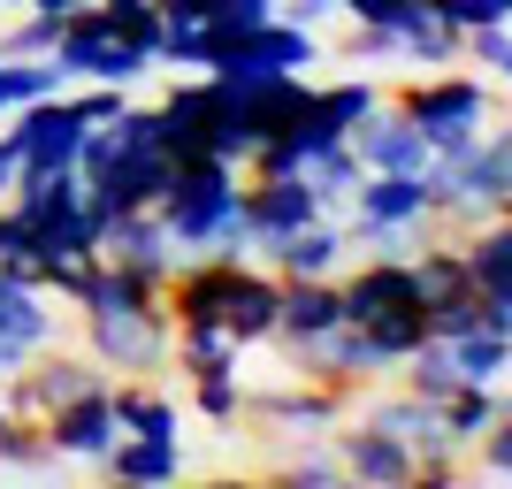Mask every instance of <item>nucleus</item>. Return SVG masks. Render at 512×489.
<instances>
[{
  "mask_svg": "<svg viewBox=\"0 0 512 489\" xmlns=\"http://www.w3.org/2000/svg\"><path fill=\"white\" fill-rule=\"evenodd\" d=\"M344 146L360 153V169H390V176H428V169H436L428 138H421V130H413L390 100H383V107H367L360 123L344 130Z\"/></svg>",
  "mask_w": 512,
  "mask_h": 489,
  "instance_id": "nucleus-10",
  "label": "nucleus"
},
{
  "mask_svg": "<svg viewBox=\"0 0 512 489\" xmlns=\"http://www.w3.org/2000/svg\"><path fill=\"white\" fill-rule=\"evenodd\" d=\"M0 8H23V0H0Z\"/></svg>",
  "mask_w": 512,
  "mask_h": 489,
  "instance_id": "nucleus-41",
  "label": "nucleus"
},
{
  "mask_svg": "<svg viewBox=\"0 0 512 489\" xmlns=\"http://www.w3.org/2000/svg\"><path fill=\"white\" fill-rule=\"evenodd\" d=\"M352 413V398L344 390H329V383H283V390H245V421H268V428H283L291 444L299 436H329V428Z\"/></svg>",
  "mask_w": 512,
  "mask_h": 489,
  "instance_id": "nucleus-9",
  "label": "nucleus"
},
{
  "mask_svg": "<svg viewBox=\"0 0 512 489\" xmlns=\"http://www.w3.org/2000/svg\"><path fill=\"white\" fill-rule=\"evenodd\" d=\"M0 138L16 146V169H77L85 123H77L69 92H54V100H31V107H16V115L0 123Z\"/></svg>",
  "mask_w": 512,
  "mask_h": 489,
  "instance_id": "nucleus-8",
  "label": "nucleus"
},
{
  "mask_svg": "<svg viewBox=\"0 0 512 489\" xmlns=\"http://www.w3.org/2000/svg\"><path fill=\"white\" fill-rule=\"evenodd\" d=\"M107 489H176L184 482V436H115L100 451Z\"/></svg>",
  "mask_w": 512,
  "mask_h": 489,
  "instance_id": "nucleus-17",
  "label": "nucleus"
},
{
  "mask_svg": "<svg viewBox=\"0 0 512 489\" xmlns=\"http://www.w3.org/2000/svg\"><path fill=\"white\" fill-rule=\"evenodd\" d=\"M214 107H222V77H184V85H169L161 107H153V146L169 153V161H192V153L207 146Z\"/></svg>",
  "mask_w": 512,
  "mask_h": 489,
  "instance_id": "nucleus-13",
  "label": "nucleus"
},
{
  "mask_svg": "<svg viewBox=\"0 0 512 489\" xmlns=\"http://www.w3.org/2000/svg\"><path fill=\"white\" fill-rule=\"evenodd\" d=\"M192 383V413L207 428H222V436H237V421H245V383H237V367H214V375H184Z\"/></svg>",
  "mask_w": 512,
  "mask_h": 489,
  "instance_id": "nucleus-26",
  "label": "nucleus"
},
{
  "mask_svg": "<svg viewBox=\"0 0 512 489\" xmlns=\"http://www.w3.org/2000/svg\"><path fill=\"white\" fill-rule=\"evenodd\" d=\"M39 436H46V459H92V467H100V451L115 444V405H107V383L85 390V398H69V405H54V413L39 421Z\"/></svg>",
  "mask_w": 512,
  "mask_h": 489,
  "instance_id": "nucleus-15",
  "label": "nucleus"
},
{
  "mask_svg": "<svg viewBox=\"0 0 512 489\" xmlns=\"http://www.w3.org/2000/svg\"><path fill=\"white\" fill-rule=\"evenodd\" d=\"M276 298H283V276H268V268H253V260H237L230 298H222V329H230L245 352L268 344V337H276Z\"/></svg>",
  "mask_w": 512,
  "mask_h": 489,
  "instance_id": "nucleus-20",
  "label": "nucleus"
},
{
  "mask_svg": "<svg viewBox=\"0 0 512 489\" xmlns=\"http://www.w3.org/2000/svg\"><path fill=\"white\" fill-rule=\"evenodd\" d=\"M268 489H360L352 474L337 467V451L321 444V436H299V444L276 459V474H260Z\"/></svg>",
  "mask_w": 512,
  "mask_h": 489,
  "instance_id": "nucleus-22",
  "label": "nucleus"
},
{
  "mask_svg": "<svg viewBox=\"0 0 512 489\" xmlns=\"http://www.w3.org/2000/svg\"><path fill=\"white\" fill-rule=\"evenodd\" d=\"M107 405H115V436H176V398L153 375H123V383H107Z\"/></svg>",
  "mask_w": 512,
  "mask_h": 489,
  "instance_id": "nucleus-21",
  "label": "nucleus"
},
{
  "mask_svg": "<svg viewBox=\"0 0 512 489\" xmlns=\"http://www.w3.org/2000/svg\"><path fill=\"white\" fill-rule=\"evenodd\" d=\"M344 207H352V222H344V237L352 245H367V253H398L406 260L428 230V176H390V169H367L352 192H344Z\"/></svg>",
  "mask_w": 512,
  "mask_h": 489,
  "instance_id": "nucleus-3",
  "label": "nucleus"
},
{
  "mask_svg": "<svg viewBox=\"0 0 512 489\" xmlns=\"http://www.w3.org/2000/svg\"><path fill=\"white\" fill-rule=\"evenodd\" d=\"M54 39H62V16H46V8H23L16 31H0V54H8V62H46V54H54Z\"/></svg>",
  "mask_w": 512,
  "mask_h": 489,
  "instance_id": "nucleus-32",
  "label": "nucleus"
},
{
  "mask_svg": "<svg viewBox=\"0 0 512 489\" xmlns=\"http://www.w3.org/2000/svg\"><path fill=\"white\" fill-rule=\"evenodd\" d=\"M8 184H16V146L0 138V199H8Z\"/></svg>",
  "mask_w": 512,
  "mask_h": 489,
  "instance_id": "nucleus-38",
  "label": "nucleus"
},
{
  "mask_svg": "<svg viewBox=\"0 0 512 489\" xmlns=\"http://www.w3.org/2000/svg\"><path fill=\"white\" fill-rule=\"evenodd\" d=\"M329 451H337V467L352 474L360 489H398V482L413 474V451L398 444V436H383V428L352 421V413L329 428Z\"/></svg>",
  "mask_w": 512,
  "mask_h": 489,
  "instance_id": "nucleus-14",
  "label": "nucleus"
},
{
  "mask_svg": "<svg viewBox=\"0 0 512 489\" xmlns=\"http://www.w3.org/2000/svg\"><path fill=\"white\" fill-rule=\"evenodd\" d=\"M337 298H344V321H352V329H367V321H383V314H398V306H413V260H398V253H367L360 268L344 260V268H337Z\"/></svg>",
  "mask_w": 512,
  "mask_h": 489,
  "instance_id": "nucleus-12",
  "label": "nucleus"
},
{
  "mask_svg": "<svg viewBox=\"0 0 512 489\" xmlns=\"http://www.w3.org/2000/svg\"><path fill=\"white\" fill-rule=\"evenodd\" d=\"M459 62H474V77L505 85V77H512V16H497V23H474V31H459Z\"/></svg>",
  "mask_w": 512,
  "mask_h": 489,
  "instance_id": "nucleus-28",
  "label": "nucleus"
},
{
  "mask_svg": "<svg viewBox=\"0 0 512 489\" xmlns=\"http://www.w3.org/2000/svg\"><path fill=\"white\" fill-rule=\"evenodd\" d=\"M77 321H85V360L100 367L107 383H123V375H161V367H169V337H176L169 306H138V314H77Z\"/></svg>",
  "mask_w": 512,
  "mask_h": 489,
  "instance_id": "nucleus-4",
  "label": "nucleus"
},
{
  "mask_svg": "<svg viewBox=\"0 0 512 489\" xmlns=\"http://www.w3.org/2000/svg\"><path fill=\"white\" fill-rule=\"evenodd\" d=\"M54 92H69V77L54 62H8V54H0V123L31 100H54Z\"/></svg>",
  "mask_w": 512,
  "mask_h": 489,
  "instance_id": "nucleus-27",
  "label": "nucleus"
},
{
  "mask_svg": "<svg viewBox=\"0 0 512 489\" xmlns=\"http://www.w3.org/2000/svg\"><path fill=\"white\" fill-rule=\"evenodd\" d=\"M276 16H283V23H306V31H321V23L344 16V8H337V0H276Z\"/></svg>",
  "mask_w": 512,
  "mask_h": 489,
  "instance_id": "nucleus-36",
  "label": "nucleus"
},
{
  "mask_svg": "<svg viewBox=\"0 0 512 489\" xmlns=\"http://www.w3.org/2000/svg\"><path fill=\"white\" fill-rule=\"evenodd\" d=\"M451 375L459 383H505L512 367V337H497V329H467V337H451Z\"/></svg>",
  "mask_w": 512,
  "mask_h": 489,
  "instance_id": "nucleus-25",
  "label": "nucleus"
},
{
  "mask_svg": "<svg viewBox=\"0 0 512 489\" xmlns=\"http://www.w3.org/2000/svg\"><path fill=\"white\" fill-rule=\"evenodd\" d=\"M367 107H383V85H367V77H344V85H314V115L321 123L352 130Z\"/></svg>",
  "mask_w": 512,
  "mask_h": 489,
  "instance_id": "nucleus-30",
  "label": "nucleus"
},
{
  "mask_svg": "<svg viewBox=\"0 0 512 489\" xmlns=\"http://www.w3.org/2000/svg\"><path fill=\"white\" fill-rule=\"evenodd\" d=\"M107 375L85 360V352H62V344H46V352H31V360L0 383V405H8V421H31L39 428L54 405H69V398H85V390H100Z\"/></svg>",
  "mask_w": 512,
  "mask_h": 489,
  "instance_id": "nucleus-7",
  "label": "nucleus"
},
{
  "mask_svg": "<svg viewBox=\"0 0 512 489\" xmlns=\"http://www.w3.org/2000/svg\"><path fill=\"white\" fill-rule=\"evenodd\" d=\"M344 54H352V62H398V31H383V23H352Z\"/></svg>",
  "mask_w": 512,
  "mask_h": 489,
  "instance_id": "nucleus-34",
  "label": "nucleus"
},
{
  "mask_svg": "<svg viewBox=\"0 0 512 489\" xmlns=\"http://www.w3.org/2000/svg\"><path fill=\"white\" fill-rule=\"evenodd\" d=\"M436 421H444V436H451V444L467 451L474 436H482V428H497V421H505V383H459L444 405H436Z\"/></svg>",
  "mask_w": 512,
  "mask_h": 489,
  "instance_id": "nucleus-23",
  "label": "nucleus"
},
{
  "mask_svg": "<svg viewBox=\"0 0 512 489\" xmlns=\"http://www.w3.org/2000/svg\"><path fill=\"white\" fill-rule=\"evenodd\" d=\"M46 62L62 69L69 85H115V92H130V85L153 69L138 46H123V39L100 23V0H92V8H69V16H62V39H54V54H46Z\"/></svg>",
  "mask_w": 512,
  "mask_h": 489,
  "instance_id": "nucleus-5",
  "label": "nucleus"
},
{
  "mask_svg": "<svg viewBox=\"0 0 512 489\" xmlns=\"http://www.w3.org/2000/svg\"><path fill=\"white\" fill-rule=\"evenodd\" d=\"M467 451L482 459V474H490V482H505V474H512V413H505L497 428H482V436H474Z\"/></svg>",
  "mask_w": 512,
  "mask_h": 489,
  "instance_id": "nucleus-33",
  "label": "nucleus"
},
{
  "mask_svg": "<svg viewBox=\"0 0 512 489\" xmlns=\"http://www.w3.org/2000/svg\"><path fill=\"white\" fill-rule=\"evenodd\" d=\"M23 8H46V16H69V8H92V0H23Z\"/></svg>",
  "mask_w": 512,
  "mask_h": 489,
  "instance_id": "nucleus-39",
  "label": "nucleus"
},
{
  "mask_svg": "<svg viewBox=\"0 0 512 489\" xmlns=\"http://www.w3.org/2000/svg\"><path fill=\"white\" fill-rule=\"evenodd\" d=\"M321 192L306 184V176H245V237L253 245H276V237L306 230V222H321Z\"/></svg>",
  "mask_w": 512,
  "mask_h": 489,
  "instance_id": "nucleus-11",
  "label": "nucleus"
},
{
  "mask_svg": "<svg viewBox=\"0 0 512 489\" xmlns=\"http://www.w3.org/2000/svg\"><path fill=\"white\" fill-rule=\"evenodd\" d=\"M69 107H77V123H115V115H123V92L115 85H85V92H69Z\"/></svg>",
  "mask_w": 512,
  "mask_h": 489,
  "instance_id": "nucleus-35",
  "label": "nucleus"
},
{
  "mask_svg": "<svg viewBox=\"0 0 512 489\" xmlns=\"http://www.w3.org/2000/svg\"><path fill=\"white\" fill-rule=\"evenodd\" d=\"M497 92H505V85L474 77V69H436V77H413L390 107H398V115L428 138V153H436V161H459V153L482 138V123H497V115H505V100H497Z\"/></svg>",
  "mask_w": 512,
  "mask_h": 489,
  "instance_id": "nucleus-2",
  "label": "nucleus"
},
{
  "mask_svg": "<svg viewBox=\"0 0 512 489\" xmlns=\"http://www.w3.org/2000/svg\"><path fill=\"white\" fill-rule=\"evenodd\" d=\"M192 489H268L260 474H207V482H192Z\"/></svg>",
  "mask_w": 512,
  "mask_h": 489,
  "instance_id": "nucleus-37",
  "label": "nucleus"
},
{
  "mask_svg": "<svg viewBox=\"0 0 512 489\" xmlns=\"http://www.w3.org/2000/svg\"><path fill=\"white\" fill-rule=\"evenodd\" d=\"M314 62H321V39H314V31H306V23L268 16L260 31H237V39L214 46L207 77H230V85H245V77H306Z\"/></svg>",
  "mask_w": 512,
  "mask_h": 489,
  "instance_id": "nucleus-6",
  "label": "nucleus"
},
{
  "mask_svg": "<svg viewBox=\"0 0 512 489\" xmlns=\"http://www.w3.org/2000/svg\"><path fill=\"white\" fill-rule=\"evenodd\" d=\"M100 23L123 46H138L146 62H161V8H153V0H100Z\"/></svg>",
  "mask_w": 512,
  "mask_h": 489,
  "instance_id": "nucleus-29",
  "label": "nucleus"
},
{
  "mask_svg": "<svg viewBox=\"0 0 512 489\" xmlns=\"http://www.w3.org/2000/svg\"><path fill=\"white\" fill-rule=\"evenodd\" d=\"M260 260H268V276L299 283V276H337L344 260H352V237H344L337 214H321V222H306V230L276 237V245H253Z\"/></svg>",
  "mask_w": 512,
  "mask_h": 489,
  "instance_id": "nucleus-16",
  "label": "nucleus"
},
{
  "mask_svg": "<svg viewBox=\"0 0 512 489\" xmlns=\"http://www.w3.org/2000/svg\"><path fill=\"white\" fill-rule=\"evenodd\" d=\"M329 329H344V298H337V276H299V283H283L276 298V337L283 352H299V344L329 337Z\"/></svg>",
  "mask_w": 512,
  "mask_h": 489,
  "instance_id": "nucleus-18",
  "label": "nucleus"
},
{
  "mask_svg": "<svg viewBox=\"0 0 512 489\" xmlns=\"http://www.w3.org/2000/svg\"><path fill=\"white\" fill-rule=\"evenodd\" d=\"M8 428H16V421H8V405H0V451H8Z\"/></svg>",
  "mask_w": 512,
  "mask_h": 489,
  "instance_id": "nucleus-40",
  "label": "nucleus"
},
{
  "mask_svg": "<svg viewBox=\"0 0 512 489\" xmlns=\"http://www.w3.org/2000/svg\"><path fill=\"white\" fill-rule=\"evenodd\" d=\"M169 360L184 367V375H214V367H237V360H245V344H237L222 321H176Z\"/></svg>",
  "mask_w": 512,
  "mask_h": 489,
  "instance_id": "nucleus-24",
  "label": "nucleus"
},
{
  "mask_svg": "<svg viewBox=\"0 0 512 489\" xmlns=\"http://www.w3.org/2000/svg\"><path fill=\"white\" fill-rule=\"evenodd\" d=\"M100 260H123V268H146V276L169 283L184 253L169 245V230H161V214H153V207H130V214H107V222H100Z\"/></svg>",
  "mask_w": 512,
  "mask_h": 489,
  "instance_id": "nucleus-19",
  "label": "nucleus"
},
{
  "mask_svg": "<svg viewBox=\"0 0 512 489\" xmlns=\"http://www.w3.org/2000/svg\"><path fill=\"white\" fill-rule=\"evenodd\" d=\"M360 176H367V169H360V153L344 146V138H337V146H321L314 161H306V184H314V192H321V207H337V199L352 192Z\"/></svg>",
  "mask_w": 512,
  "mask_h": 489,
  "instance_id": "nucleus-31",
  "label": "nucleus"
},
{
  "mask_svg": "<svg viewBox=\"0 0 512 489\" xmlns=\"http://www.w3.org/2000/svg\"><path fill=\"white\" fill-rule=\"evenodd\" d=\"M153 214H161L176 253H222V260L253 253V237H245V169L214 161V153L176 161L169 192L153 199Z\"/></svg>",
  "mask_w": 512,
  "mask_h": 489,
  "instance_id": "nucleus-1",
  "label": "nucleus"
}]
</instances>
